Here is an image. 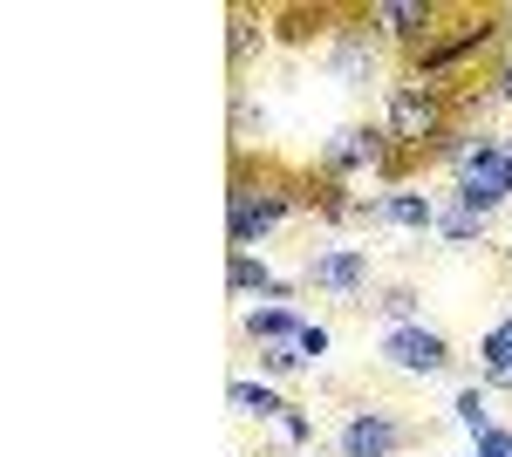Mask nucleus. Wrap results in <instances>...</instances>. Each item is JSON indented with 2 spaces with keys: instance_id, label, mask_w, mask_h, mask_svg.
Returning <instances> with one entry per match:
<instances>
[{
  "instance_id": "19",
  "label": "nucleus",
  "mask_w": 512,
  "mask_h": 457,
  "mask_svg": "<svg viewBox=\"0 0 512 457\" xmlns=\"http://www.w3.org/2000/svg\"><path fill=\"white\" fill-rule=\"evenodd\" d=\"M369 314H383L390 328H417V321H424V294H417L410 280H396V287H376V294H369Z\"/></svg>"
},
{
  "instance_id": "22",
  "label": "nucleus",
  "mask_w": 512,
  "mask_h": 457,
  "mask_svg": "<svg viewBox=\"0 0 512 457\" xmlns=\"http://www.w3.org/2000/svg\"><path fill=\"white\" fill-rule=\"evenodd\" d=\"M308 362L294 355V348H260V376H301Z\"/></svg>"
},
{
  "instance_id": "24",
  "label": "nucleus",
  "mask_w": 512,
  "mask_h": 457,
  "mask_svg": "<svg viewBox=\"0 0 512 457\" xmlns=\"http://www.w3.org/2000/svg\"><path fill=\"white\" fill-rule=\"evenodd\" d=\"M506 48H512V7H506Z\"/></svg>"
},
{
  "instance_id": "13",
  "label": "nucleus",
  "mask_w": 512,
  "mask_h": 457,
  "mask_svg": "<svg viewBox=\"0 0 512 457\" xmlns=\"http://www.w3.org/2000/svg\"><path fill=\"white\" fill-rule=\"evenodd\" d=\"M226 294L246 307H260V301H294V280H280L260 253H233L226 260Z\"/></svg>"
},
{
  "instance_id": "23",
  "label": "nucleus",
  "mask_w": 512,
  "mask_h": 457,
  "mask_svg": "<svg viewBox=\"0 0 512 457\" xmlns=\"http://www.w3.org/2000/svg\"><path fill=\"white\" fill-rule=\"evenodd\" d=\"M472 457H512V430H506V423H499V430H485V437L472 444Z\"/></svg>"
},
{
  "instance_id": "5",
  "label": "nucleus",
  "mask_w": 512,
  "mask_h": 457,
  "mask_svg": "<svg viewBox=\"0 0 512 457\" xmlns=\"http://www.w3.org/2000/svg\"><path fill=\"white\" fill-rule=\"evenodd\" d=\"M410 444H417V430L390 403H349L335 423V457H403Z\"/></svg>"
},
{
  "instance_id": "10",
  "label": "nucleus",
  "mask_w": 512,
  "mask_h": 457,
  "mask_svg": "<svg viewBox=\"0 0 512 457\" xmlns=\"http://www.w3.org/2000/svg\"><path fill=\"white\" fill-rule=\"evenodd\" d=\"M437 212H444V198H431V191L410 185V178H396V185L376 191L369 226H383V232H437Z\"/></svg>"
},
{
  "instance_id": "4",
  "label": "nucleus",
  "mask_w": 512,
  "mask_h": 457,
  "mask_svg": "<svg viewBox=\"0 0 512 457\" xmlns=\"http://www.w3.org/2000/svg\"><path fill=\"white\" fill-rule=\"evenodd\" d=\"M492 48H506V14H472L458 35H437L417 62H410V76L424 82V89H444L451 96V82L465 76L472 62H485Z\"/></svg>"
},
{
  "instance_id": "12",
  "label": "nucleus",
  "mask_w": 512,
  "mask_h": 457,
  "mask_svg": "<svg viewBox=\"0 0 512 457\" xmlns=\"http://www.w3.org/2000/svg\"><path fill=\"white\" fill-rule=\"evenodd\" d=\"M308 328V314L294 301H260V307H239V335L253 348H294Z\"/></svg>"
},
{
  "instance_id": "9",
  "label": "nucleus",
  "mask_w": 512,
  "mask_h": 457,
  "mask_svg": "<svg viewBox=\"0 0 512 457\" xmlns=\"http://www.w3.org/2000/svg\"><path fill=\"white\" fill-rule=\"evenodd\" d=\"M376 355H383V369H396V376H444L451 369V342H444V328H390L383 342H376Z\"/></svg>"
},
{
  "instance_id": "20",
  "label": "nucleus",
  "mask_w": 512,
  "mask_h": 457,
  "mask_svg": "<svg viewBox=\"0 0 512 457\" xmlns=\"http://www.w3.org/2000/svg\"><path fill=\"white\" fill-rule=\"evenodd\" d=\"M267 437L280 444V457H301L315 451V410H301V403H287L274 423H267Z\"/></svg>"
},
{
  "instance_id": "15",
  "label": "nucleus",
  "mask_w": 512,
  "mask_h": 457,
  "mask_svg": "<svg viewBox=\"0 0 512 457\" xmlns=\"http://www.w3.org/2000/svg\"><path fill=\"white\" fill-rule=\"evenodd\" d=\"M226 403H233L239 423H260V430L287 410V396H280L274 382H253V376H233V382H226Z\"/></svg>"
},
{
  "instance_id": "16",
  "label": "nucleus",
  "mask_w": 512,
  "mask_h": 457,
  "mask_svg": "<svg viewBox=\"0 0 512 457\" xmlns=\"http://www.w3.org/2000/svg\"><path fill=\"white\" fill-rule=\"evenodd\" d=\"M431 239H437V246H451V253H478V246L492 239V219H478V212H465V205H451V198H444Z\"/></svg>"
},
{
  "instance_id": "11",
  "label": "nucleus",
  "mask_w": 512,
  "mask_h": 457,
  "mask_svg": "<svg viewBox=\"0 0 512 457\" xmlns=\"http://www.w3.org/2000/svg\"><path fill=\"white\" fill-rule=\"evenodd\" d=\"M451 205H465V212H478V219H492V212H506L512 205V157H485V164H472L458 185H451Z\"/></svg>"
},
{
  "instance_id": "6",
  "label": "nucleus",
  "mask_w": 512,
  "mask_h": 457,
  "mask_svg": "<svg viewBox=\"0 0 512 457\" xmlns=\"http://www.w3.org/2000/svg\"><path fill=\"white\" fill-rule=\"evenodd\" d=\"M301 280L315 294H328V301L369 307V294H376V260H369V246H315L301 260Z\"/></svg>"
},
{
  "instance_id": "8",
  "label": "nucleus",
  "mask_w": 512,
  "mask_h": 457,
  "mask_svg": "<svg viewBox=\"0 0 512 457\" xmlns=\"http://www.w3.org/2000/svg\"><path fill=\"white\" fill-rule=\"evenodd\" d=\"M362 21L376 28V41H383V48L396 41V48H417V55L444 35V28H437L444 14H437L431 0H369V7H362Z\"/></svg>"
},
{
  "instance_id": "7",
  "label": "nucleus",
  "mask_w": 512,
  "mask_h": 457,
  "mask_svg": "<svg viewBox=\"0 0 512 457\" xmlns=\"http://www.w3.org/2000/svg\"><path fill=\"white\" fill-rule=\"evenodd\" d=\"M321 69H328V82L335 89H369L376 82V69H383V41H376V28L369 21H342L335 35L321 41Z\"/></svg>"
},
{
  "instance_id": "18",
  "label": "nucleus",
  "mask_w": 512,
  "mask_h": 457,
  "mask_svg": "<svg viewBox=\"0 0 512 457\" xmlns=\"http://www.w3.org/2000/svg\"><path fill=\"white\" fill-rule=\"evenodd\" d=\"M451 423H458L472 444L485 437V430H499V417H492V389H485V382H465V389L451 396Z\"/></svg>"
},
{
  "instance_id": "21",
  "label": "nucleus",
  "mask_w": 512,
  "mask_h": 457,
  "mask_svg": "<svg viewBox=\"0 0 512 457\" xmlns=\"http://www.w3.org/2000/svg\"><path fill=\"white\" fill-rule=\"evenodd\" d=\"M328 348H335V335H328L321 321H308V328H301V342H294V355H301V362L315 369V362H321V355H328Z\"/></svg>"
},
{
  "instance_id": "17",
  "label": "nucleus",
  "mask_w": 512,
  "mask_h": 457,
  "mask_svg": "<svg viewBox=\"0 0 512 457\" xmlns=\"http://www.w3.org/2000/svg\"><path fill=\"white\" fill-rule=\"evenodd\" d=\"M260 48H267V28H260V14L233 7V14H226V69H233V76H246Z\"/></svg>"
},
{
  "instance_id": "3",
  "label": "nucleus",
  "mask_w": 512,
  "mask_h": 457,
  "mask_svg": "<svg viewBox=\"0 0 512 457\" xmlns=\"http://www.w3.org/2000/svg\"><path fill=\"white\" fill-rule=\"evenodd\" d=\"M403 171L390 130L383 123H342L328 144H321V185H362V178H390Z\"/></svg>"
},
{
  "instance_id": "2",
  "label": "nucleus",
  "mask_w": 512,
  "mask_h": 457,
  "mask_svg": "<svg viewBox=\"0 0 512 457\" xmlns=\"http://www.w3.org/2000/svg\"><path fill=\"white\" fill-rule=\"evenodd\" d=\"M308 212V198L287 185V178H274V171H239L233 191H226V239H233V253H260L267 239H274L280 226H294Z\"/></svg>"
},
{
  "instance_id": "26",
  "label": "nucleus",
  "mask_w": 512,
  "mask_h": 457,
  "mask_svg": "<svg viewBox=\"0 0 512 457\" xmlns=\"http://www.w3.org/2000/svg\"><path fill=\"white\" fill-rule=\"evenodd\" d=\"M301 457H321V451H301Z\"/></svg>"
},
{
  "instance_id": "1",
  "label": "nucleus",
  "mask_w": 512,
  "mask_h": 457,
  "mask_svg": "<svg viewBox=\"0 0 512 457\" xmlns=\"http://www.w3.org/2000/svg\"><path fill=\"white\" fill-rule=\"evenodd\" d=\"M383 130H390L396 157L410 164V157H437L451 137H458V96H444V89H424L417 76H403L383 89V116H376Z\"/></svg>"
},
{
  "instance_id": "14",
  "label": "nucleus",
  "mask_w": 512,
  "mask_h": 457,
  "mask_svg": "<svg viewBox=\"0 0 512 457\" xmlns=\"http://www.w3.org/2000/svg\"><path fill=\"white\" fill-rule=\"evenodd\" d=\"M499 151H506V137H499V130H485V123H458V137L437 151V164H444V171H451V185H458L472 164H485V157H499Z\"/></svg>"
},
{
  "instance_id": "25",
  "label": "nucleus",
  "mask_w": 512,
  "mask_h": 457,
  "mask_svg": "<svg viewBox=\"0 0 512 457\" xmlns=\"http://www.w3.org/2000/svg\"><path fill=\"white\" fill-rule=\"evenodd\" d=\"M506 157H512V130H506Z\"/></svg>"
}]
</instances>
